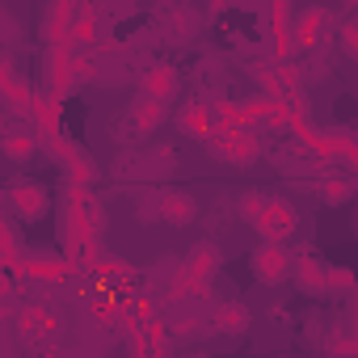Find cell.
I'll list each match as a JSON object with an SVG mask.
<instances>
[{"instance_id": "1", "label": "cell", "mask_w": 358, "mask_h": 358, "mask_svg": "<svg viewBox=\"0 0 358 358\" xmlns=\"http://www.w3.org/2000/svg\"><path fill=\"white\" fill-rule=\"evenodd\" d=\"M262 228H266V236H287V232H291V211H287L282 203L266 207V220H262Z\"/></svg>"}, {"instance_id": "2", "label": "cell", "mask_w": 358, "mask_h": 358, "mask_svg": "<svg viewBox=\"0 0 358 358\" xmlns=\"http://www.w3.org/2000/svg\"><path fill=\"white\" fill-rule=\"evenodd\" d=\"M257 270H262V278H278V274H282L278 249H262V253H257Z\"/></svg>"}]
</instances>
